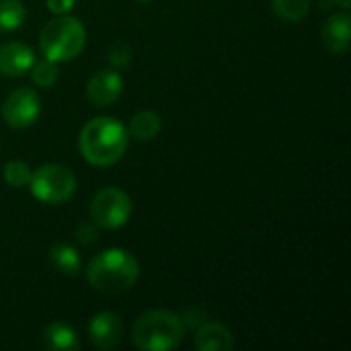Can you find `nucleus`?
I'll return each instance as SVG.
<instances>
[{"label":"nucleus","mask_w":351,"mask_h":351,"mask_svg":"<svg viewBox=\"0 0 351 351\" xmlns=\"http://www.w3.org/2000/svg\"><path fill=\"white\" fill-rule=\"evenodd\" d=\"M128 128L109 115L90 119L78 134V150L93 167H111L119 162L128 150Z\"/></svg>","instance_id":"1"},{"label":"nucleus","mask_w":351,"mask_h":351,"mask_svg":"<svg viewBox=\"0 0 351 351\" xmlns=\"http://www.w3.org/2000/svg\"><path fill=\"white\" fill-rule=\"evenodd\" d=\"M140 278V261L128 251L119 247H111L99 251L86 267L88 284L109 296H117L130 292Z\"/></svg>","instance_id":"2"},{"label":"nucleus","mask_w":351,"mask_h":351,"mask_svg":"<svg viewBox=\"0 0 351 351\" xmlns=\"http://www.w3.org/2000/svg\"><path fill=\"white\" fill-rule=\"evenodd\" d=\"M185 339L183 317L165 311L152 308L142 313L132 325V343L142 351H171L177 350Z\"/></svg>","instance_id":"3"},{"label":"nucleus","mask_w":351,"mask_h":351,"mask_svg":"<svg viewBox=\"0 0 351 351\" xmlns=\"http://www.w3.org/2000/svg\"><path fill=\"white\" fill-rule=\"evenodd\" d=\"M84 45L86 29L82 21L72 14H53V19L43 25L39 35L41 53L56 64L78 58Z\"/></svg>","instance_id":"4"},{"label":"nucleus","mask_w":351,"mask_h":351,"mask_svg":"<svg viewBox=\"0 0 351 351\" xmlns=\"http://www.w3.org/2000/svg\"><path fill=\"white\" fill-rule=\"evenodd\" d=\"M29 189L45 206H62L76 193V175L60 162H45L33 171Z\"/></svg>","instance_id":"5"},{"label":"nucleus","mask_w":351,"mask_h":351,"mask_svg":"<svg viewBox=\"0 0 351 351\" xmlns=\"http://www.w3.org/2000/svg\"><path fill=\"white\" fill-rule=\"evenodd\" d=\"M132 212H134L132 197L119 187L101 189L93 197L90 208H88L90 220L103 230H117L125 226L128 220L132 218Z\"/></svg>","instance_id":"6"},{"label":"nucleus","mask_w":351,"mask_h":351,"mask_svg":"<svg viewBox=\"0 0 351 351\" xmlns=\"http://www.w3.org/2000/svg\"><path fill=\"white\" fill-rule=\"evenodd\" d=\"M41 113V99L35 88H14L2 103V119L14 130H23L35 123Z\"/></svg>","instance_id":"7"},{"label":"nucleus","mask_w":351,"mask_h":351,"mask_svg":"<svg viewBox=\"0 0 351 351\" xmlns=\"http://www.w3.org/2000/svg\"><path fill=\"white\" fill-rule=\"evenodd\" d=\"M86 331H88L90 343L97 350H113L123 339V321L117 313L101 311L90 319Z\"/></svg>","instance_id":"8"},{"label":"nucleus","mask_w":351,"mask_h":351,"mask_svg":"<svg viewBox=\"0 0 351 351\" xmlns=\"http://www.w3.org/2000/svg\"><path fill=\"white\" fill-rule=\"evenodd\" d=\"M123 95V78L117 70H97L86 82V99L95 107H111Z\"/></svg>","instance_id":"9"},{"label":"nucleus","mask_w":351,"mask_h":351,"mask_svg":"<svg viewBox=\"0 0 351 351\" xmlns=\"http://www.w3.org/2000/svg\"><path fill=\"white\" fill-rule=\"evenodd\" d=\"M35 64V51L21 41H8L0 45V74L6 78H19Z\"/></svg>","instance_id":"10"},{"label":"nucleus","mask_w":351,"mask_h":351,"mask_svg":"<svg viewBox=\"0 0 351 351\" xmlns=\"http://www.w3.org/2000/svg\"><path fill=\"white\" fill-rule=\"evenodd\" d=\"M351 16L346 12L331 14L321 27V41L331 53H346L350 49Z\"/></svg>","instance_id":"11"},{"label":"nucleus","mask_w":351,"mask_h":351,"mask_svg":"<svg viewBox=\"0 0 351 351\" xmlns=\"http://www.w3.org/2000/svg\"><path fill=\"white\" fill-rule=\"evenodd\" d=\"M195 348L199 351H230L234 348V337L226 325L204 321L195 331Z\"/></svg>","instance_id":"12"},{"label":"nucleus","mask_w":351,"mask_h":351,"mask_svg":"<svg viewBox=\"0 0 351 351\" xmlns=\"http://www.w3.org/2000/svg\"><path fill=\"white\" fill-rule=\"evenodd\" d=\"M41 343L49 351H78L80 350V339L74 327L53 321L49 323L43 333H41Z\"/></svg>","instance_id":"13"},{"label":"nucleus","mask_w":351,"mask_h":351,"mask_svg":"<svg viewBox=\"0 0 351 351\" xmlns=\"http://www.w3.org/2000/svg\"><path fill=\"white\" fill-rule=\"evenodd\" d=\"M49 265L58 271V274H64V276H78L80 269H82V259H80V253L68 245V243H56L49 247Z\"/></svg>","instance_id":"14"},{"label":"nucleus","mask_w":351,"mask_h":351,"mask_svg":"<svg viewBox=\"0 0 351 351\" xmlns=\"http://www.w3.org/2000/svg\"><path fill=\"white\" fill-rule=\"evenodd\" d=\"M162 132V117L156 111H140L130 119L128 134L140 142H150Z\"/></svg>","instance_id":"15"},{"label":"nucleus","mask_w":351,"mask_h":351,"mask_svg":"<svg viewBox=\"0 0 351 351\" xmlns=\"http://www.w3.org/2000/svg\"><path fill=\"white\" fill-rule=\"evenodd\" d=\"M25 19L27 10L21 0H0V33L16 31Z\"/></svg>","instance_id":"16"},{"label":"nucleus","mask_w":351,"mask_h":351,"mask_svg":"<svg viewBox=\"0 0 351 351\" xmlns=\"http://www.w3.org/2000/svg\"><path fill=\"white\" fill-rule=\"evenodd\" d=\"M274 12L286 23H300L311 12V0H271Z\"/></svg>","instance_id":"17"},{"label":"nucleus","mask_w":351,"mask_h":351,"mask_svg":"<svg viewBox=\"0 0 351 351\" xmlns=\"http://www.w3.org/2000/svg\"><path fill=\"white\" fill-rule=\"evenodd\" d=\"M31 80L39 86V88H51L58 78H60V70H58V64L51 62V60H41V62H35L31 66Z\"/></svg>","instance_id":"18"},{"label":"nucleus","mask_w":351,"mask_h":351,"mask_svg":"<svg viewBox=\"0 0 351 351\" xmlns=\"http://www.w3.org/2000/svg\"><path fill=\"white\" fill-rule=\"evenodd\" d=\"M31 175H33V169L25 160H10L4 167V181L14 189L29 187Z\"/></svg>","instance_id":"19"},{"label":"nucleus","mask_w":351,"mask_h":351,"mask_svg":"<svg viewBox=\"0 0 351 351\" xmlns=\"http://www.w3.org/2000/svg\"><path fill=\"white\" fill-rule=\"evenodd\" d=\"M132 56L134 51L125 41H117L109 47V62L113 68H125L132 62Z\"/></svg>","instance_id":"20"},{"label":"nucleus","mask_w":351,"mask_h":351,"mask_svg":"<svg viewBox=\"0 0 351 351\" xmlns=\"http://www.w3.org/2000/svg\"><path fill=\"white\" fill-rule=\"evenodd\" d=\"M99 226L93 222V220H88V222H82L78 228H76V239L82 243V245H88V243H95L97 239H99Z\"/></svg>","instance_id":"21"},{"label":"nucleus","mask_w":351,"mask_h":351,"mask_svg":"<svg viewBox=\"0 0 351 351\" xmlns=\"http://www.w3.org/2000/svg\"><path fill=\"white\" fill-rule=\"evenodd\" d=\"M74 2L76 0H45L47 10L51 14H68L74 8Z\"/></svg>","instance_id":"22"},{"label":"nucleus","mask_w":351,"mask_h":351,"mask_svg":"<svg viewBox=\"0 0 351 351\" xmlns=\"http://www.w3.org/2000/svg\"><path fill=\"white\" fill-rule=\"evenodd\" d=\"M333 4H337V6H341L343 10H350L351 6V0H331Z\"/></svg>","instance_id":"23"},{"label":"nucleus","mask_w":351,"mask_h":351,"mask_svg":"<svg viewBox=\"0 0 351 351\" xmlns=\"http://www.w3.org/2000/svg\"><path fill=\"white\" fill-rule=\"evenodd\" d=\"M138 2H142V4H146V2H150V0H138Z\"/></svg>","instance_id":"24"}]
</instances>
